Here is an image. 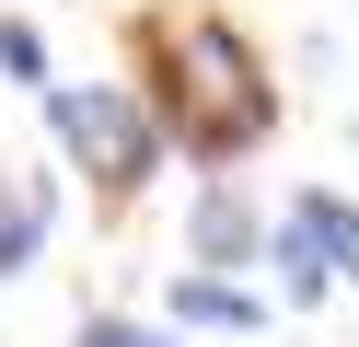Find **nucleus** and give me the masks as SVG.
<instances>
[{"instance_id": "nucleus-8", "label": "nucleus", "mask_w": 359, "mask_h": 347, "mask_svg": "<svg viewBox=\"0 0 359 347\" xmlns=\"http://www.w3.org/2000/svg\"><path fill=\"white\" fill-rule=\"evenodd\" d=\"M70 347H186V324H140V313H81Z\"/></svg>"}, {"instance_id": "nucleus-2", "label": "nucleus", "mask_w": 359, "mask_h": 347, "mask_svg": "<svg viewBox=\"0 0 359 347\" xmlns=\"http://www.w3.org/2000/svg\"><path fill=\"white\" fill-rule=\"evenodd\" d=\"M35 104H47L58 162L104 185V208H128V197H140V185L174 162V151H163V128H151V104H140V81H47Z\"/></svg>"}, {"instance_id": "nucleus-7", "label": "nucleus", "mask_w": 359, "mask_h": 347, "mask_svg": "<svg viewBox=\"0 0 359 347\" xmlns=\"http://www.w3.org/2000/svg\"><path fill=\"white\" fill-rule=\"evenodd\" d=\"M0 81H12V93H47L58 81V69H47V35H35L24 12H0Z\"/></svg>"}, {"instance_id": "nucleus-1", "label": "nucleus", "mask_w": 359, "mask_h": 347, "mask_svg": "<svg viewBox=\"0 0 359 347\" xmlns=\"http://www.w3.org/2000/svg\"><path fill=\"white\" fill-rule=\"evenodd\" d=\"M128 58H140V104L163 128V151H186L197 174L209 162H255L278 139V69L255 58V35L232 12L163 0V12L128 23Z\"/></svg>"}, {"instance_id": "nucleus-6", "label": "nucleus", "mask_w": 359, "mask_h": 347, "mask_svg": "<svg viewBox=\"0 0 359 347\" xmlns=\"http://www.w3.org/2000/svg\"><path fill=\"white\" fill-rule=\"evenodd\" d=\"M47 231H58V185H47V174H12V162H0V290H12V278H35Z\"/></svg>"}, {"instance_id": "nucleus-5", "label": "nucleus", "mask_w": 359, "mask_h": 347, "mask_svg": "<svg viewBox=\"0 0 359 347\" xmlns=\"http://www.w3.org/2000/svg\"><path fill=\"white\" fill-rule=\"evenodd\" d=\"M163 324H186V336H266V290H243L232 266H174V290H163Z\"/></svg>"}, {"instance_id": "nucleus-4", "label": "nucleus", "mask_w": 359, "mask_h": 347, "mask_svg": "<svg viewBox=\"0 0 359 347\" xmlns=\"http://www.w3.org/2000/svg\"><path fill=\"white\" fill-rule=\"evenodd\" d=\"M266 254V208L243 197V174L232 162H209V174H197V197H186V266H255Z\"/></svg>"}, {"instance_id": "nucleus-9", "label": "nucleus", "mask_w": 359, "mask_h": 347, "mask_svg": "<svg viewBox=\"0 0 359 347\" xmlns=\"http://www.w3.org/2000/svg\"><path fill=\"white\" fill-rule=\"evenodd\" d=\"M348 139H359V116H348Z\"/></svg>"}, {"instance_id": "nucleus-3", "label": "nucleus", "mask_w": 359, "mask_h": 347, "mask_svg": "<svg viewBox=\"0 0 359 347\" xmlns=\"http://www.w3.org/2000/svg\"><path fill=\"white\" fill-rule=\"evenodd\" d=\"M255 266L278 278L290 313H313L325 290H359V197H336V185H290Z\"/></svg>"}]
</instances>
